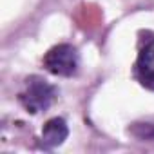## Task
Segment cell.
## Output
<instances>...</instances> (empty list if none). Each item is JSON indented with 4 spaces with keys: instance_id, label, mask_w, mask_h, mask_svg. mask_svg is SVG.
<instances>
[{
    "instance_id": "cell-3",
    "label": "cell",
    "mask_w": 154,
    "mask_h": 154,
    "mask_svg": "<svg viewBox=\"0 0 154 154\" xmlns=\"http://www.w3.org/2000/svg\"><path fill=\"white\" fill-rule=\"evenodd\" d=\"M147 38H141L138 58L134 62V78L141 87L154 91V35L147 33Z\"/></svg>"
},
{
    "instance_id": "cell-1",
    "label": "cell",
    "mask_w": 154,
    "mask_h": 154,
    "mask_svg": "<svg viewBox=\"0 0 154 154\" xmlns=\"http://www.w3.org/2000/svg\"><path fill=\"white\" fill-rule=\"evenodd\" d=\"M56 96H58V89L54 85L45 82L42 76L33 74L26 78L24 89L18 93V102L27 112L38 114L42 111H47L54 103Z\"/></svg>"
},
{
    "instance_id": "cell-2",
    "label": "cell",
    "mask_w": 154,
    "mask_h": 154,
    "mask_svg": "<svg viewBox=\"0 0 154 154\" xmlns=\"http://www.w3.org/2000/svg\"><path fill=\"white\" fill-rule=\"evenodd\" d=\"M44 67L54 76H74L80 67V53L71 44L53 45L44 56Z\"/></svg>"
},
{
    "instance_id": "cell-5",
    "label": "cell",
    "mask_w": 154,
    "mask_h": 154,
    "mask_svg": "<svg viewBox=\"0 0 154 154\" xmlns=\"http://www.w3.org/2000/svg\"><path fill=\"white\" fill-rule=\"evenodd\" d=\"M132 136L138 140H154V123L152 122H141V123H132L129 129Z\"/></svg>"
},
{
    "instance_id": "cell-4",
    "label": "cell",
    "mask_w": 154,
    "mask_h": 154,
    "mask_svg": "<svg viewBox=\"0 0 154 154\" xmlns=\"http://www.w3.org/2000/svg\"><path fill=\"white\" fill-rule=\"evenodd\" d=\"M69 136V127L67 122L60 116H54L51 120L45 122L44 129H42V136H40V149L44 150H53L56 147H60Z\"/></svg>"
}]
</instances>
